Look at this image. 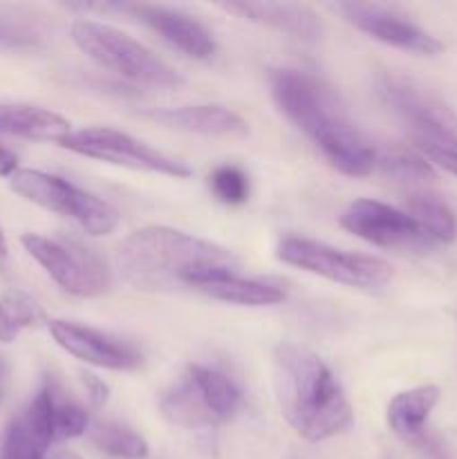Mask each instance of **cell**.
Here are the masks:
<instances>
[{
	"instance_id": "cell-9",
	"label": "cell",
	"mask_w": 457,
	"mask_h": 459,
	"mask_svg": "<svg viewBox=\"0 0 457 459\" xmlns=\"http://www.w3.org/2000/svg\"><path fill=\"white\" fill-rule=\"evenodd\" d=\"M376 92L394 115L415 130L417 142L457 151V112L442 99L397 74H381Z\"/></svg>"
},
{
	"instance_id": "cell-6",
	"label": "cell",
	"mask_w": 457,
	"mask_h": 459,
	"mask_svg": "<svg viewBox=\"0 0 457 459\" xmlns=\"http://www.w3.org/2000/svg\"><path fill=\"white\" fill-rule=\"evenodd\" d=\"M276 255L280 263L314 273L336 285L361 291H379L392 281V267L384 258L367 254H348L325 242L289 236L280 240Z\"/></svg>"
},
{
	"instance_id": "cell-26",
	"label": "cell",
	"mask_w": 457,
	"mask_h": 459,
	"mask_svg": "<svg viewBox=\"0 0 457 459\" xmlns=\"http://www.w3.org/2000/svg\"><path fill=\"white\" fill-rule=\"evenodd\" d=\"M90 421L92 420L81 403L61 399L56 393V403H54V437H56V442L85 435L90 429Z\"/></svg>"
},
{
	"instance_id": "cell-7",
	"label": "cell",
	"mask_w": 457,
	"mask_h": 459,
	"mask_svg": "<svg viewBox=\"0 0 457 459\" xmlns=\"http://www.w3.org/2000/svg\"><path fill=\"white\" fill-rule=\"evenodd\" d=\"M21 245L67 294L79 299H99L110 291V269L81 242L25 233L21 236Z\"/></svg>"
},
{
	"instance_id": "cell-27",
	"label": "cell",
	"mask_w": 457,
	"mask_h": 459,
	"mask_svg": "<svg viewBox=\"0 0 457 459\" xmlns=\"http://www.w3.org/2000/svg\"><path fill=\"white\" fill-rule=\"evenodd\" d=\"M211 188L224 204H245L249 200V179L236 166H220L211 175Z\"/></svg>"
},
{
	"instance_id": "cell-20",
	"label": "cell",
	"mask_w": 457,
	"mask_h": 459,
	"mask_svg": "<svg viewBox=\"0 0 457 459\" xmlns=\"http://www.w3.org/2000/svg\"><path fill=\"white\" fill-rule=\"evenodd\" d=\"M184 375L195 385L202 403L206 406L209 415L213 417L215 424L222 426L237 415L242 406V393L231 377L224 375L218 368L202 366V363L186 366Z\"/></svg>"
},
{
	"instance_id": "cell-3",
	"label": "cell",
	"mask_w": 457,
	"mask_h": 459,
	"mask_svg": "<svg viewBox=\"0 0 457 459\" xmlns=\"http://www.w3.org/2000/svg\"><path fill=\"white\" fill-rule=\"evenodd\" d=\"M273 390L280 415L307 442L345 433L354 421L343 385L314 350L285 341L273 352Z\"/></svg>"
},
{
	"instance_id": "cell-11",
	"label": "cell",
	"mask_w": 457,
	"mask_h": 459,
	"mask_svg": "<svg viewBox=\"0 0 457 459\" xmlns=\"http://www.w3.org/2000/svg\"><path fill=\"white\" fill-rule=\"evenodd\" d=\"M334 12L357 30L367 34L370 39L388 45V48L401 49V52L415 54V56H439L444 52V43L430 31L421 30L419 25L403 18L401 13L384 7V4L370 3H336L330 4Z\"/></svg>"
},
{
	"instance_id": "cell-16",
	"label": "cell",
	"mask_w": 457,
	"mask_h": 459,
	"mask_svg": "<svg viewBox=\"0 0 457 459\" xmlns=\"http://www.w3.org/2000/svg\"><path fill=\"white\" fill-rule=\"evenodd\" d=\"M227 13L242 21L267 25L272 30L289 34L294 39L314 43L323 36V22L316 12L300 3H224L220 4Z\"/></svg>"
},
{
	"instance_id": "cell-30",
	"label": "cell",
	"mask_w": 457,
	"mask_h": 459,
	"mask_svg": "<svg viewBox=\"0 0 457 459\" xmlns=\"http://www.w3.org/2000/svg\"><path fill=\"white\" fill-rule=\"evenodd\" d=\"M417 143H419V151L424 152V157L430 161V164L439 166L442 170H446V173L455 175L457 178V151H453V148L435 146V143H426V142H417Z\"/></svg>"
},
{
	"instance_id": "cell-15",
	"label": "cell",
	"mask_w": 457,
	"mask_h": 459,
	"mask_svg": "<svg viewBox=\"0 0 457 459\" xmlns=\"http://www.w3.org/2000/svg\"><path fill=\"white\" fill-rule=\"evenodd\" d=\"M148 119L182 130V133L202 134V137L240 139L249 134V124L236 110L220 103H197V106L166 108V110L146 112Z\"/></svg>"
},
{
	"instance_id": "cell-8",
	"label": "cell",
	"mask_w": 457,
	"mask_h": 459,
	"mask_svg": "<svg viewBox=\"0 0 457 459\" xmlns=\"http://www.w3.org/2000/svg\"><path fill=\"white\" fill-rule=\"evenodd\" d=\"M58 146L81 157H88V160L106 161V164L142 170V173L166 175V178L175 179H186L193 175V169L186 161L175 160V157L148 146L146 142H139L128 133L108 128V126L72 130Z\"/></svg>"
},
{
	"instance_id": "cell-10",
	"label": "cell",
	"mask_w": 457,
	"mask_h": 459,
	"mask_svg": "<svg viewBox=\"0 0 457 459\" xmlns=\"http://www.w3.org/2000/svg\"><path fill=\"white\" fill-rule=\"evenodd\" d=\"M341 227L352 236L392 251H424L433 249L435 242L424 233V229L403 209L384 204L376 200H354L341 215Z\"/></svg>"
},
{
	"instance_id": "cell-17",
	"label": "cell",
	"mask_w": 457,
	"mask_h": 459,
	"mask_svg": "<svg viewBox=\"0 0 457 459\" xmlns=\"http://www.w3.org/2000/svg\"><path fill=\"white\" fill-rule=\"evenodd\" d=\"M70 133V119L49 108L30 106V103H0V134L61 143Z\"/></svg>"
},
{
	"instance_id": "cell-28",
	"label": "cell",
	"mask_w": 457,
	"mask_h": 459,
	"mask_svg": "<svg viewBox=\"0 0 457 459\" xmlns=\"http://www.w3.org/2000/svg\"><path fill=\"white\" fill-rule=\"evenodd\" d=\"M40 45V39L36 31L27 27L16 25V22L0 21V48L21 49V48H36Z\"/></svg>"
},
{
	"instance_id": "cell-31",
	"label": "cell",
	"mask_w": 457,
	"mask_h": 459,
	"mask_svg": "<svg viewBox=\"0 0 457 459\" xmlns=\"http://www.w3.org/2000/svg\"><path fill=\"white\" fill-rule=\"evenodd\" d=\"M18 170V157L0 143V178H12Z\"/></svg>"
},
{
	"instance_id": "cell-23",
	"label": "cell",
	"mask_w": 457,
	"mask_h": 459,
	"mask_svg": "<svg viewBox=\"0 0 457 459\" xmlns=\"http://www.w3.org/2000/svg\"><path fill=\"white\" fill-rule=\"evenodd\" d=\"M85 435L92 442V446L115 459H148L151 455V446H148L146 439L119 421L94 420L90 421V429Z\"/></svg>"
},
{
	"instance_id": "cell-18",
	"label": "cell",
	"mask_w": 457,
	"mask_h": 459,
	"mask_svg": "<svg viewBox=\"0 0 457 459\" xmlns=\"http://www.w3.org/2000/svg\"><path fill=\"white\" fill-rule=\"evenodd\" d=\"M437 402L439 388L430 384L415 385V388L394 394L392 402L388 403V412H385L388 429L406 442L424 439V429Z\"/></svg>"
},
{
	"instance_id": "cell-32",
	"label": "cell",
	"mask_w": 457,
	"mask_h": 459,
	"mask_svg": "<svg viewBox=\"0 0 457 459\" xmlns=\"http://www.w3.org/2000/svg\"><path fill=\"white\" fill-rule=\"evenodd\" d=\"M424 448H426V453H428V457H430V459H448L446 453H444L442 448L437 446V444H433V442H424Z\"/></svg>"
},
{
	"instance_id": "cell-29",
	"label": "cell",
	"mask_w": 457,
	"mask_h": 459,
	"mask_svg": "<svg viewBox=\"0 0 457 459\" xmlns=\"http://www.w3.org/2000/svg\"><path fill=\"white\" fill-rule=\"evenodd\" d=\"M79 379H81V385H83V390H85V397H88V402L92 403L94 408H103L108 402H110V385H108L101 377L83 370V372H79Z\"/></svg>"
},
{
	"instance_id": "cell-25",
	"label": "cell",
	"mask_w": 457,
	"mask_h": 459,
	"mask_svg": "<svg viewBox=\"0 0 457 459\" xmlns=\"http://www.w3.org/2000/svg\"><path fill=\"white\" fill-rule=\"evenodd\" d=\"M376 169L384 178L408 184V186H421L435 179L433 164L424 155L408 148H390V151L376 152Z\"/></svg>"
},
{
	"instance_id": "cell-2",
	"label": "cell",
	"mask_w": 457,
	"mask_h": 459,
	"mask_svg": "<svg viewBox=\"0 0 457 459\" xmlns=\"http://www.w3.org/2000/svg\"><path fill=\"white\" fill-rule=\"evenodd\" d=\"M236 254L179 229L151 224L133 231L116 249V269L139 291L195 290L222 273H237Z\"/></svg>"
},
{
	"instance_id": "cell-33",
	"label": "cell",
	"mask_w": 457,
	"mask_h": 459,
	"mask_svg": "<svg viewBox=\"0 0 457 459\" xmlns=\"http://www.w3.org/2000/svg\"><path fill=\"white\" fill-rule=\"evenodd\" d=\"M7 255V240H4V233L0 231V258Z\"/></svg>"
},
{
	"instance_id": "cell-24",
	"label": "cell",
	"mask_w": 457,
	"mask_h": 459,
	"mask_svg": "<svg viewBox=\"0 0 457 459\" xmlns=\"http://www.w3.org/2000/svg\"><path fill=\"white\" fill-rule=\"evenodd\" d=\"M43 321V309L22 290H4L0 294V343L9 345L25 330Z\"/></svg>"
},
{
	"instance_id": "cell-5",
	"label": "cell",
	"mask_w": 457,
	"mask_h": 459,
	"mask_svg": "<svg viewBox=\"0 0 457 459\" xmlns=\"http://www.w3.org/2000/svg\"><path fill=\"white\" fill-rule=\"evenodd\" d=\"M9 188L31 204L72 220L88 236H110L119 227L121 218L115 206L58 175L36 169H18L9 178Z\"/></svg>"
},
{
	"instance_id": "cell-19",
	"label": "cell",
	"mask_w": 457,
	"mask_h": 459,
	"mask_svg": "<svg viewBox=\"0 0 457 459\" xmlns=\"http://www.w3.org/2000/svg\"><path fill=\"white\" fill-rule=\"evenodd\" d=\"M195 291L209 296L213 300H222L228 305H240V307H272L285 300V291L269 281L258 278H245L240 273H222L209 281L200 282Z\"/></svg>"
},
{
	"instance_id": "cell-1",
	"label": "cell",
	"mask_w": 457,
	"mask_h": 459,
	"mask_svg": "<svg viewBox=\"0 0 457 459\" xmlns=\"http://www.w3.org/2000/svg\"><path fill=\"white\" fill-rule=\"evenodd\" d=\"M278 110L348 178H366L376 169V151L357 128L339 94L309 72L280 67L269 74Z\"/></svg>"
},
{
	"instance_id": "cell-22",
	"label": "cell",
	"mask_w": 457,
	"mask_h": 459,
	"mask_svg": "<svg viewBox=\"0 0 457 459\" xmlns=\"http://www.w3.org/2000/svg\"><path fill=\"white\" fill-rule=\"evenodd\" d=\"M160 411L170 424L182 426V429H188V430L218 429L213 417L209 415L206 406L202 403L195 385L191 384V379H188L186 375H182V379H179L173 388L166 390L164 397L160 399Z\"/></svg>"
},
{
	"instance_id": "cell-4",
	"label": "cell",
	"mask_w": 457,
	"mask_h": 459,
	"mask_svg": "<svg viewBox=\"0 0 457 459\" xmlns=\"http://www.w3.org/2000/svg\"><path fill=\"white\" fill-rule=\"evenodd\" d=\"M70 36L72 43L90 61L130 83L157 90H173L184 83L182 74L175 67H170L146 45L116 27L90 21V18H79L72 22Z\"/></svg>"
},
{
	"instance_id": "cell-12",
	"label": "cell",
	"mask_w": 457,
	"mask_h": 459,
	"mask_svg": "<svg viewBox=\"0 0 457 459\" xmlns=\"http://www.w3.org/2000/svg\"><path fill=\"white\" fill-rule=\"evenodd\" d=\"M47 330L52 334L54 343L67 352L70 357L79 359L81 363L103 370H134L142 363V354L130 343L115 339L94 327L79 325L74 321H63L54 318L47 323Z\"/></svg>"
},
{
	"instance_id": "cell-14",
	"label": "cell",
	"mask_w": 457,
	"mask_h": 459,
	"mask_svg": "<svg viewBox=\"0 0 457 459\" xmlns=\"http://www.w3.org/2000/svg\"><path fill=\"white\" fill-rule=\"evenodd\" d=\"M116 12H124L151 27L160 34L170 48L182 52L184 56L195 61H209L215 54V40L211 31L197 18L179 12V9L164 7V4H115Z\"/></svg>"
},
{
	"instance_id": "cell-13",
	"label": "cell",
	"mask_w": 457,
	"mask_h": 459,
	"mask_svg": "<svg viewBox=\"0 0 457 459\" xmlns=\"http://www.w3.org/2000/svg\"><path fill=\"white\" fill-rule=\"evenodd\" d=\"M56 388L45 384L30 406L0 433V459H45L54 437Z\"/></svg>"
},
{
	"instance_id": "cell-21",
	"label": "cell",
	"mask_w": 457,
	"mask_h": 459,
	"mask_svg": "<svg viewBox=\"0 0 457 459\" xmlns=\"http://www.w3.org/2000/svg\"><path fill=\"white\" fill-rule=\"evenodd\" d=\"M406 213L424 229L426 236L435 245H451L457 240V218L451 206L428 191H408L406 193Z\"/></svg>"
},
{
	"instance_id": "cell-34",
	"label": "cell",
	"mask_w": 457,
	"mask_h": 459,
	"mask_svg": "<svg viewBox=\"0 0 457 459\" xmlns=\"http://www.w3.org/2000/svg\"><path fill=\"white\" fill-rule=\"evenodd\" d=\"M63 459H79V457H74V455H65Z\"/></svg>"
}]
</instances>
